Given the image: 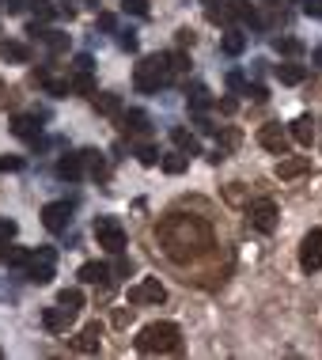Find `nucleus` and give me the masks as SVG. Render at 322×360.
I'll return each instance as SVG.
<instances>
[{
    "label": "nucleus",
    "mask_w": 322,
    "mask_h": 360,
    "mask_svg": "<svg viewBox=\"0 0 322 360\" xmlns=\"http://www.w3.org/2000/svg\"><path fill=\"white\" fill-rule=\"evenodd\" d=\"M156 235L171 262H193L213 250V228L201 216H167V220H159Z\"/></svg>",
    "instance_id": "1"
},
{
    "label": "nucleus",
    "mask_w": 322,
    "mask_h": 360,
    "mask_svg": "<svg viewBox=\"0 0 322 360\" xmlns=\"http://www.w3.org/2000/svg\"><path fill=\"white\" fill-rule=\"evenodd\" d=\"M137 352H178V326L174 322H148L137 334Z\"/></svg>",
    "instance_id": "2"
},
{
    "label": "nucleus",
    "mask_w": 322,
    "mask_h": 360,
    "mask_svg": "<svg viewBox=\"0 0 322 360\" xmlns=\"http://www.w3.org/2000/svg\"><path fill=\"white\" fill-rule=\"evenodd\" d=\"M171 80H174V73H171V65H167V53L141 57V65H137V73H133L137 91H159L163 83H171Z\"/></svg>",
    "instance_id": "3"
},
{
    "label": "nucleus",
    "mask_w": 322,
    "mask_h": 360,
    "mask_svg": "<svg viewBox=\"0 0 322 360\" xmlns=\"http://www.w3.org/2000/svg\"><path fill=\"white\" fill-rule=\"evenodd\" d=\"M53 266H57V250H53V246H38V250H31L27 281H31V285H50L53 281Z\"/></svg>",
    "instance_id": "4"
},
{
    "label": "nucleus",
    "mask_w": 322,
    "mask_h": 360,
    "mask_svg": "<svg viewBox=\"0 0 322 360\" xmlns=\"http://www.w3.org/2000/svg\"><path fill=\"white\" fill-rule=\"evenodd\" d=\"M95 239H99L103 250L122 254L125 250V228H122V220H118V216H99V220H95Z\"/></svg>",
    "instance_id": "5"
},
{
    "label": "nucleus",
    "mask_w": 322,
    "mask_h": 360,
    "mask_svg": "<svg viewBox=\"0 0 322 360\" xmlns=\"http://www.w3.org/2000/svg\"><path fill=\"white\" fill-rule=\"evenodd\" d=\"M258 144L273 156H289V144H292V129H284L281 122H265L258 129Z\"/></svg>",
    "instance_id": "6"
},
{
    "label": "nucleus",
    "mask_w": 322,
    "mask_h": 360,
    "mask_svg": "<svg viewBox=\"0 0 322 360\" xmlns=\"http://www.w3.org/2000/svg\"><path fill=\"white\" fill-rule=\"evenodd\" d=\"M163 300H167V288L159 285V277H148V281H141V285L129 288V303L133 307H159Z\"/></svg>",
    "instance_id": "7"
},
{
    "label": "nucleus",
    "mask_w": 322,
    "mask_h": 360,
    "mask_svg": "<svg viewBox=\"0 0 322 360\" xmlns=\"http://www.w3.org/2000/svg\"><path fill=\"white\" fill-rule=\"evenodd\" d=\"M299 266L307 273H319L322 270V228H311L299 243Z\"/></svg>",
    "instance_id": "8"
},
{
    "label": "nucleus",
    "mask_w": 322,
    "mask_h": 360,
    "mask_svg": "<svg viewBox=\"0 0 322 360\" xmlns=\"http://www.w3.org/2000/svg\"><path fill=\"white\" fill-rule=\"evenodd\" d=\"M247 220H250V228H258V231H273L277 228V205H273L269 197H258V201L247 205Z\"/></svg>",
    "instance_id": "9"
},
{
    "label": "nucleus",
    "mask_w": 322,
    "mask_h": 360,
    "mask_svg": "<svg viewBox=\"0 0 322 360\" xmlns=\"http://www.w3.org/2000/svg\"><path fill=\"white\" fill-rule=\"evenodd\" d=\"M68 345H72L76 352H99L103 349V326H99V322H88V326H83Z\"/></svg>",
    "instance_id": "10"
},
{
    "label": "nucleus",
    "mask_w": 322,
    "mask_h": 360,
    "mask_svg": "<svg viewBox=\"0 0 322 360\" xmlns=\"http://www.w3.org/2000/svg\"><path fill=\"white\" fill-rule=\"evenodd\" d=\"M304 175H311V159H307V156H284L281 164H277V179H281V182L304 179Z\"/></svg>",
    "instance_id": "11"
},
{
    "label": "nucleus",
    "mask_w": 322,
    "mask_h": 360,
    "mask_svg": "<svg viewBox=\"0 0 322 360\" xmlns=\"http://www.w3.org/2000/svg\"><path fill=\"white\" fill-rule=\"evenodd\" d=\"M68 220H72V216H68V205L65 201H50L46 209H42V224H46L50 231H65Z\"/></svg>",
    "instance_id": "12"
},
{
    "label": "nucleus",
    "mask_w": 322,
    "mask_h": 360,
    "mask_svg": "<svg viewBox=\"0 0 322 360\" xmlns=\"http://www.w3.org/2000/svg\"><path fill=\"white\" fill-rule=\"evenodd\" d=\"M72 315L76 311H68V307H46V311H42V326L50 330V334H65L68 330V322H72Z\"/></svg>",
    "instance_id": "13"
},
{
    "label": "nucleus",
    "mask_w": 322,
    "mask_h": 360,
    "mask_svg": "<svg viewBox=\"0 0 322 360\" xmlns=\"http://www.w3.org/2000/svg\"><path fill=\"white\" fill-rule=\"evenodd\" d=\"M148 129H152V122H148L144 110H125L122 114V133L125 137H148Z\"/></svg>",
    "instance_id": "14"
},
{
    "label": "nucleus",
    "mask_w": 322,
    "mask_h": 360,
    "mask_svg": "<svg viewBox=\"0 0 322 360\" xmlns=\"http://www.w3.org/2000/svg\"><path fill=\"white\" fill-rule=\"evenodd\" d=\"M186 103H190V110L205 114V110L213 107V95H209V88H205V83H186Z\"/></svg>",
    "instance_id": "15"
},
{
    "label": "nucleus",
    "mask_w": 322,
    "mask_h": 360,
    "mask_svg": "<svg viewBox=\"0 0 322 360\" xmlns=\"http://www.w3.org/2000/svg\"><path fill=\"white\" fill-rule=\"evenodd\" d=\"M205 16H209V23H220V27H228V23L235 19V8H232V0H209Z\"/></svg>",
    "instance_id": "16"
},
{
    "label": "nucleus",
    "mask_w": 322,
    "mask_h": 360,
    "mask_svg": "<svg viewBox=\"0 0 322 360\" xmlns=\"http://www.w3.org/2000/svg\"><path fill=\"white\" fill-rule=\"evenodd\" d=\"M83 167H88V164H83V152H80V156H61L57 159V175L65 182H76L83 175Z\"/></svg>",
    "instance_id": "17"
},
{
    "label": "nucleus",
    "mask_w": 322,
    "mask_h": 360,
    "mask_svg": "<svg viewBox=\"0 0 322 360\" xmlns=\"http://www.w3.org/2000/svg\"><path fill=\"white\" fill-rule=\"evenodd\" d=\"M292 140H296V144H304V148H311V140H314V122H311V114H299L296 122H292Z\"/></svg>",
    "instance_id": "18"
},
{
    "label": "nucleus",
    "mask_w": 322,
    "mask_h": 360,
    "mask_svg": "<svg viewBox=\"0 0 322 360\" xmlns=\"http://www.w3.org/2000/svg\"><path fill=\"white\" fill-rule=\"evenodd\" d=\"M80 281L83 285H107L110 281V270L103 262H83L80 266Z\"/></svg>",
    "instance_id": "19"
},
{
    "label": "nucleus",
    "mask_w": 322,
    "mask_h": 360,
    "mask_svg": "<svg viewBox=\"0 0 322 360\" xmlns=\"http://www.w3.org/2000/svg\"><path fill=\"white\" fill-rule=\"evenodd\" d=\"M38 118H31V114H19V118H12V133L16 137H23V140H38Z\"/></svg>",
    "instance_id": "20"
},
{
    "label": "nucleus",
    "mask_w": 322,
    "mask_h": 360,
    "mask_svg": "<svg viewBox=\"0 0 322 360\" xmlns=\"http://www.w3.org/2000/svg\"><path fill=\"white\" fill-rule=\"evenodd\" d=\"M273 76L292 88V83H304V80H307V68H304V65H292V61H284V65L273 68Z\"/></svg>",
    "instance_id": "21"
},
{
    "label": "nucleus",
    "mask_w": 322,
    "mask_h": 360,
    "mask_svg": "<svg viewBox=\"0 0 322 360\" xmlns=\"http://www.w3.org/2000/svg\"><path fill=\"white\" fill-rule=\"evenodd\" d=\"M171 140H174V148H182V152H186V156H198V152H201L198 137H193L190 129H182V125H174V129H171Z\"/></svg>",
    "instance_id": "22"
},
{
    "label": "nucleus",
    "mask_w": 322,
    "mask_h": 360,
    "mask_svg": "<svg viewBox=\"0 0 322 360\" xmlns=\"http://www.w3.org/2000/svg\"><path fill=\"white\" fill-rule=\"evenodd\" d=\"M0 57L4 61H16V65H23V61H31V49L23 46V42H0Z\"/></svg>",
    "instance_id": "23"
},
{
    "label": "nucleus",
    "mask_w": 322,
    "mask_h": 360,
    "mask_svg": "<svg viewBox=\"0 0 322 360\" xmlns=\"http://www.w3.org/2000/svg\"><path fill=\"white\" fill-rule=\"evenodd\" d=\"M220 49L228 53V57H239L243 49H247V34H243V31H228L220 38Z\"/></svg>",
    "instance_id": "24"
},
{
    "label": "nucleus",
    "mask_w": 322,
    "mask_h": 360,
    "mask_svg": "<svg viewBox=\"0 0 322 360\" xmlns=\"http://www.w3.org/2000/svg\"><path fill=\"white\" fill-rule=\"evenodd\" d=\"M186 164H190V156H186L182 148H178V152H167V156L159 159V167H163L167 175H182V171H186Z\"/></svg>",
    "instance_id": "25"
},
{
    "label": "nucleus",
    "mask_w": 322,
    "mask_h": 360,
    "mask_svg": "<svg viewBox=\"0 0 322 360\" xmlns=\"http://www.w3.org/2000/svg\"><path fill=\"white\" fill-rule=\"evenodd\" d=\"M91 103H95V110H99V114H107V118L122 114V99H118V95H95Z\"/></svg>",
    "instance_id": "26"
},
{
    "label": "nucleus",
    "mask_w": 322,
    "mask_h": 360,
    "mask_svg": "<svg viewBox=\"0 0 322 360\" xmlns=\"http://www.w3.org/2000/svg\"><path fill=\"white\" fill-rule=\"evenodd\" d=\"M57 303H61V307H68V311H80V307H83V292H80V288H61Z\"/></svg>",
    "instance_id": "27"
},
{
    "label": "nucleus",
    "mask_w": 322,
    "mask_h": 360,
    "mask_svg": "<svg viewBox=\"0 0 322 360\" xmlns=\"http://www.w3.org/2000/svg\"><path fill=\"white\" fill-rule=\"evenodd\" d=\"M273 49H277V53H304V42L299 38H292V34H281V38H273Z\"/></svg>",
    "instance_id": "28"
},
{
    "label": "nucleus",
    "mask_w": 322,
    "mask_h": 360,
    "mask_svg": "<svg viewBox=\"0 0 322 360\" xmlns=\"http://www.w3.org/2000/svg\"><path fill=\"white\" fill-rule=\"evenodd\" d=\"M42 88H46V95H53V99H65V95H72V80H42Z\"/></svg>",
    "instance_id": "29"
},
{
    "label": "nucleus",
    "mask_w": 322,
    "mask_h": 360,
    "mask_svg": "<svg viewBox=\"0 0 322 360\" xmlns=\"http://www.w3.org/2000/svg\"><path fill=\"white\" fill-rule=\"evenodd\" d=\"M83 164L91 167V175H95V179H107V159H103L95 148H88V152H83Z\"/></svg>",
    "instance_id": "30"
},
{
    "label": "nucleus",
    "mask_w": 322,
    "mask_h": 360,
    "mask_svg": "<svg viewBox=\"0 0 322 360\" xmlns=\"http://www.w3.org/2000/svg\"><path fill=\"white\" fill-rule=\"evenodd\" d=\"M167 65H171V73H174V76H186V73H190V53L174 49V53H167Z\"/></svg>",
    "instance_id": "31"
},
{
    "label": "nucleus",
    "mask_w": 322,
    "mask_h": 360,
    "mask_svg": "<svg viewBox=\"0 0 322 360\" xmlns=\"http://www.w3.org/2000/svg\"><path fill=\"white\" fill-rule=\"evenodd\" d=\"M122 12L125 16H137V19H148V0H122Z\"/></svg>",
    "instance_id": "32"
},
{
    "label": "nucleus",
    "mask_w": 322,
    "mask_h": 360,
    "mask_svg": "<svg viewBox=\"0 0 322 360\" xmlns=\"http://www.w3.org/2000/svg\"><path fill=\"white\" fill-rule=\"evenodd\" d=\"M42 38H46V46H50L53 53H65L68 49V34H61V31H42Z\"/></svg>",
    "instance_id": "33"
},
{
    "label": "nucleus",
    "mask_w": 322,
    "mask_h": 360,
    "mask_svg": "<svg viewBox=\"0 0 322 360\" xmlns=\"http://www.w3.org/2000/svg\"><path fill=\"white\" fill-rule=\"evenodd\" d=\"M72 91L76 95H95V80H91V73H76L72 76Z\"/></svg>",
    "instance_id": "34"
},
{
    "label": "nucleus",
    "mask_w": 322,
    "mask_h": 360,
    "mask_svg": "<svg viewBox=\"0 0 322 360\" xmlns=\"http://www.w3.org/2000/svg\"><path fill=\"white\" fill-rule=\"evenodd\" d=\"M31 8H34V19H42V23H46V19H53V16H57V8H53L50 0H34Z\"/></svg>",
    "instance_id": "35"
},
{
    "label": "nucleus",
    "mask_w": 322,
    "mask_h": 360,
    "mask_svg": "<svg viewBox=\"0 0 322 360\" xmlns=\"http://www.w3.org/2000/svg\"><path fill=\"white\" fill-rule=\"evenodd\" d=\"M137 159H141L144 167H156V164H159V152H156L152 144H141V148H137Z\"/></svg>",
    "instance_id": "36"
},
{
    "label": "nucleus",
    "mask_w": 322,
    "mask_h": 360,
    "mask_svg": "<svg viewBox=\"0 0 322 360\" xmlns=\"http://www.w3.org/2000/svg\"><path fill=\"white\" fill-rule=\"evenodd\" d=\"M8 171H23V156H0V175Z\"/></svg>",
    "instance_id": "37"
},
{
    "label": "nucleus",
    "mask_w": 322,
    "mask_h": 360,
    "mask_svg": "<svg viewBox=\"0 0 322 360\" xmlns=\"http://www.w3.org/2000/svg\"><path fill=\"white\" fill-rule=\"evenodd\" d=\"M27 262H31V250H23V246H12L8 266H23V270H27Z\"/></svg>",
    "instance_id": "38"
},
{
    "label": "nucleus",
    "mask_w": 322,
    "mask_h": 360,
    "mask_svg": "<svg viewBox=\"0 0 322 360\" xmlns=\"http://www.w3.org/2000/svg\"><path fill=\"white\" fill-rule=\"evenodd\" d=\"M118 46H122V49H129V53H133V49H137V34H133V31H125L122 38H118Z\"/></svg>",
    "instance_id": "39"
},
{
    "label": "nucleus",
    "mask_w": 322,
    "mask_h": 360,
    "mask_svg": "<svg viewBox=\"0 0 322 360\" xmlns=\"http://www.w3.org/2000/svg\"><path fill=\"white\" fill-rule=\"evenodd\" d=\"M304 12L307 16H322V0H304Z\"/></svg>",
    "instance_id": "40"
},
{
    "label": "nucleus",
    "mask_w": 322,
    "mask_h": 360,
    "mask_svg": "<svg viewBox=\"0 0 322 360\" xmlns=\"http://www.w3.org/2000/svg\"><path fill=\"white\" fill-rule=\"evenodd\" d=\"M72 65H76V73H91V57H88V53H80Z\"/></svg>",
    "instance_id": "41"
},
{
    "label": "nucleus",
    "mask_w": 322,
    "mask_h": 360,
    "mask_svg": "<svg viewBox=\"0 0 322 360\" xmlns=\"http://www.w3.org/2000/svg\"><path fill=\"white\" fill-rule=\"evenodd\" d=\"M12 235H16V224H12V220H0V239H12Z\"/></svg>",
    "instance_id": "42"
},
{
    "label": "nucleus",
    "mask_w": 322,
    "mask_h": 360,
    "mask_svg": "<svg viewBox=\"0 0 322 360\" xmlns=\"http://www.w3.org/2000/svg\"><path fill=\"white\" fill-rule=\"evenodd\" d=\"M178 46H193V31H190V27H182V31H178Z\"/></svg>",
    "instance_id": "43"
},
{
    "label": "nucleus",
    "mask_w": 322,
    "mask_h": 360,
    "mask_svg": "<svg viewBox=\"0 0 322 360\" xmlns=\"http://www.w3.org/2000/svg\"><path fill=\"white\" fill-rule=\"evenodd\" d=\"M247 95H254L258 103H265V99H269V95H265V88H262V83H254V88H247Z\"/></svg>",
    "instance_id": "44"
},
{
    "label": "nucleus",
    "mask_w": 322,
    "mask_h": 360,
    "mask_svg": "<svg viewBox=\"0 0 322 360\" xmlns=\"http://www.w3.org/2000/svg\"><path fill=\"white\" fill-rule=\"evenodd\" d=\"M8 258H12V243L8 239H0V262H8Z\"/></svg>",
    "instance_id": "45"
},
{
    "label": "nucleus",
    "mask_w": 322,
    "mask_h": 360,
    "mask_svg": "<svg viewBox=\"0 0 322 360\" xmlns=\"http://www.w3.org/2000/svg\"><path fill=\"white\" fill-rule=\"evenodd\" d=\"M23 4H27V0H8V4H4V8H8L12 16H16V12H23Z\"/></svg>",
    "instance_id": "46"
},
{
    "label": "nucleus",
    "mask_w": 322,
    "mask_h": 360,
    "mask_svg": "<svg viewBox=\"0 0 322 360\" xmlns=\"http://www.w3.org/2000/svg\"><path fill=\"white\" fill-rule=\"evenodd\" d=\"M311 61H314V65H322V46H319V49H314V53H311Z\"/></svg>",
    "instance_id": "47"
},
{
    "label": "nucleus",
    "mask_w": 322,
    "mask_h": 360,
    "mask_svg": "<svg viewBox=\"0 0 322 360\" xmlns=\"http://www.w3.org/2000/svg\"><path fill=\"white\" fill-rule=\"evenodd\" d=\"M0 95H4V83H0Z\"/></svg>",
    "instance_id": "48"
}]
</instances>
